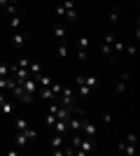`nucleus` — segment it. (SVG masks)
<instances>
[{
    "mask_svg": "<svg viewBox=\"0 0 140 156\" xmlns=\"http://www.w3.org/2000/svg\"><path fill=\"white\" fill-rule=\"evenodd\" d=\"M35 137H38V130H35V128L16 130V135H14V147H19V149H26V147L33 142Z\"/></svg>",
    "mask_w": 140,
    "mask_h": 156,
    "instance_id": "20e7f679",
    "label": "nucleus"
},
{
    "mask_svg": "<svg viewBox=\"0 0 140 156\" xmlns=\"http://www.w3.org/2000/svg\"><path fill=\"white\" fill-rule=\"evenodd\" d=\"M117 21H119V7L112 5L110 7V26H117Z\"/></svg>",
    "mask_w": 140,
    "mask_h": 156,
    "instance_id": "dca6fc26",
    "label": "nucleus"
},
{
    "mask_svg": "<svg viewBox=\"0 0 140 156\" xmlns=\"http://www.w3.org/2000/svg\"><path fill=\"white\" fill-rule=\"evenodd\" d=\"M114 33L112 30H107L105 33V37H103V44H100V54L103 56H112V44H114Z\"/></svg>",
    "mask_w": 140,
    "mask_h": 156,
    "instance_id": "6e6552de",
    "label": "nucleus"
},
{
    "mask_svg": "<svg viewBox=\"0 0 140 156\" xmlns=\"http://www.w3.org/2000/svg\"><path fill=\"white\" fill-rule=\"evenodd\" d=\"M56 54H59L61 58H66V56H68V42H66V40H61V42H59V47H56Z\"/></svg>",
    "mask_w": 140,
    "mask_h": 156,
    "instance_id": "a211bd4d",
    "label": "nucleus"
},
{
    "mask_svg": "<svg viewBox=\"0 0 140 156\" xmlns=\"http://www.w3.org/2000/svg\"><path fill=\"white\" fill-rule=\"evenodd\" d=\"M124 54H126V56H135V44H133V42H126V47H124Z\"/></svg>",
    "mask_w": 140,
    "mask_h": 156,
    "instance_id": "aec40b11",
    "label": "nucleus"
},
{
    "mask_svg": "<svg viewBox=\"0 0 140 156\" xmlns=\"http://www.w3.org/2000/svg\"><path fill=\"white\" fill-rule=\"evenodd\" d=\"M0 112H2V114H12L14 112V100H9V98H5V100H2V103H0Z\"/></svg>",
    "mask_w": 140,
    "mask_h": 156,
    "instance_id": "4468645a",
    "label": "nucleus"
},
{
    "mask_svg": "<svg viewBox=\"0 0 140 156\" xmlns=\"http://www.w3.org/2000/svg\"><path fill=\"white\" fill-rule=\"evenodd\" d=\"M128 82H131V72H121L119 79L114 82V93H117V96H124V93H126Z\"/></svg>",
    "mask_w": 140,
    "mask_h": 156,
    "instance_id": "0eeeda50",
    "label": "nucleus"
},
{
    "mask_svg": "<svg viewBox=\"0 0 140 156\" xmlns=\"http://www.w3.org/2000/svg\"><path fill=\"white\" fill-rule=\"evenodd\" d=\"M52 149H54V154H61V151H63V135H61V133H54L52 135Z\"/></svg>",
    "mask_w": 140,
    "mask_h": 156,
    "instance_id": "ddd939ff",
    "label": "nucleus"
},
{
    "mask_svg": "<svg viewBox=\"0 0 140 156\" xmlns=\"http://www.w3.org/2000/svg\"><path fill=\"white\" fill-rule=\"evenodd\" d=\"M135 147H138V135H135L133 130H128L126 133V140H121V142H117V151L124 156H135Z\"/></svg>",
    "mask_w": 140,
    "mask_h": 156,
    "instance_id": "f257e3e1",
    "label": "nucleus"
},
{
    "mask_svg": "<svg viewBox=\"0 0 140 156\" xmlns=\"http://www.w3.org/2000/svg\"><path fill=\"white\" fill-rule=\"evenodd\" d=\"M28 72H31V77H35V75H40V72H42L40 63H35V61H31V65H28Z\"/></svg>",
    "mask_w": 140,
    "mask_h": 156,
    "instance_id": "6ab92c4d",
    "label": "nucleus"
},
{
    "mask_svg": "<svg viewBox=\"0 0 140 156\" xmlns=\"http://www.w3.org/2000/svg\"><path fill=\"white\" fill-rule=\"evenodd\" d=\"M54 124H56V114H54V112H47V126L52 128Z\"/></svg>",
    "mask_w": 140,
    "mask_h": 156,
    "instance_id": "412c9836",
    "label": "nucleus"
},
{
    "mask_svg": "<svg viewBox=\"0 0 140 156\" xmlns=\"http://www.w3.org/2000/svg\"><path fill=\"white\" fill-rule=\"evenodd\" d=\"M28 37H31V33H19V30H14L12 33V37H9V44L14 47V49H16V51H19V49H23V44H26L28 42Z\"/></svg>",
    "mask_w": 140,
    "mask_h": 156,
    "instance_id": "423d86ee",
    "label": "nucleus"
},
{
    "mask_svg": "<svg viewBox=\"0 0 140 156\" xmlns=\"http://www.w3.org/2000/svg\"><path fill=\"white\" fill-rule=\"evenodd\" d=\"M33 79L38 82V86H52V82H54V79L49 77V75H42V72H40V75H35Z\"/></svg>",
    "mask_w": 140,
    "mask_h": 156,
    "instance_id": "2eb2a0df",
    "label": "nucleus"
},
{
    "mask_svg": "<svg viewBox=\"0 0 140 156\" xmlns=\"http://www.w3.org/2000/svg\"><path fill=\"white\" fill-rule=\"evenodd\" d=\"M75 84L80 89V98H87L93 86H98V77L96 75H80V77L75 79Z\"/></svg>",
    "mask_w": 140,
    "mask_h": 156,
    "instance_id": "f03ea898",
    "label": "nucleus"
},
{
    "mask_svg": "<svg viewBox=\"0 0 140 156\" xmlns=\"http://www.w3.org/2000/svg\"><path fill=\"white\" fill-rule=\"evenodd\" d=\"M89 47H91V40L89 37H77V58L80 61H87Z\"/></svg>",
    "mask_w": 140,
    "mask_h": 156,
    "instance_id": "1a4fd4ad",
    "label": "nucleus"
},
{
    "mask_svg": "<svg viewBox=\"0 0 140 156\" xmlns=\"http://www.w3.org/2000/svg\"><path fill=\"white\" fill-rule=\"evenodd\" d=\"M14 126H16V130H26V128H31L28 119H23V117H16V119H14Z\"/></svg>",
    "mask_w": 140,
    "mask_h": 156,
    "instance_id": "f3484780",
    "label": "nucleus"
},
{
    "mask_svg": "<svg viewBox=\"0 0 140 156\" xmlns=\"http://www.w3.org/2000/svg\"><path fill=\"white\" fill-rule=\"evenodd\" d=\"M12 98L16 100V103L31 105V103H33V98H35V96H31V93H28V91H26V89H23L21 84H14V86H12Z\"/></svg>",
    "mask_w": 140,
    "mask_h": 156,
    "instance_id": "39448f33",
    "label": "nucleus"
},
{
    "mask_svg": "<svg viewBox=\"0 0 140 156\" xmlns=\"http://www.w3.org/2000/svg\"><path fill=\"white\" fill-rule=\"evenodd\" d=\"M0 77H9V65L0 63Z\"/></svg>",
    "mask_w": 140,
    "mask_h": 156,
    "instance_id": "4be33fe9",
    "label": "nucleus"
},
{
    "mask_svg": "<svg viewBox=\"0 0 140 156\" xmlns=\"http://www.w3.org/2000/svg\"><path fill=\"white\" fill-rule=\"evenodd\" d=\"M56 16L66 21H75L77 19V7H75V0H63L61 5H56Z\"/></svg>",
    "mask_w": 140,
    "mask_h": 156,
    "instance_id": "7ed1b4c3",
    "label": "nucleus"
},
{
    "mask_svg": "<svg viewBox=\"0 0 140 156\" xmlns=\"http://www.w3.org/2000/svg\"><path fill=\"white\" fill-rule=\"evenodd\" d=\"M112 121V114L110 112H103V124H110Z\"/></svg>",
    "mask_w": 140,
    "mask_h": 156,
    "instance_id": "5701e85b",
    "label": "nucleus"
},
{
    "mask_svg": "<svg viewBox=\"0 0 140 156\" xmlns=\"http://www.w3.org/2000/svg\"><path fill=\"white\" fill-rule=\"evenodd\" d=\"M21 21H23V14H12V16H9V21H7V28H9V30H19V26H21Z\"/></svg>",
    "mask_w": 140,
    "mask_h": 156,
    "instance_id": "9b49d317",
    "label": "nucleus"
},
{
    "mask_svg": "<svg viewBox=\"0 0 140 156\" xmlns=\"http://www.w3.org/2000/svg\"><path fill=\"white\" fill-rule=\"evenodd\" d=\"M80 133H82V135H87V137H96L98 128H96V124H93V121L84 119V124H82V130H80Z\"/></svg>",
    "mask_w": 140,
    "mask_h": 156,
    "instance_id": "9d476101",
    "label": "nucleus"
},
{
    "mask_svg": "<svg viewBox=\"0 0 140 156\" xmlns=\"http://www.w3.org/2000/svg\"><path fill=\"white\" fill-rule=\"evenodd\" d=\"M52 30H54V37H59V40H66V37H68V28L63 26L61 21H56V23H54Z\"/></svg>",
    "mask_w": 140,
    "mask_h": 156,
    "instance_id": "f8f14e48",
    "label": "nucleus"
},
{
    "mask_svg": "<svg viewBox=\"0 0 140 156\" xmlns=\"http://www.w3.org/2000/svg\"><path fill=\"white\" fill-rule=\"evenodd\" d=\"M7 7H9V0H0V12H5Z\"/></svg>",
    "mask_w": 140,
    "mask_h": 156,
    "instance_id": "b1692460",
    "label": "nucleus"
}]
</instances>
